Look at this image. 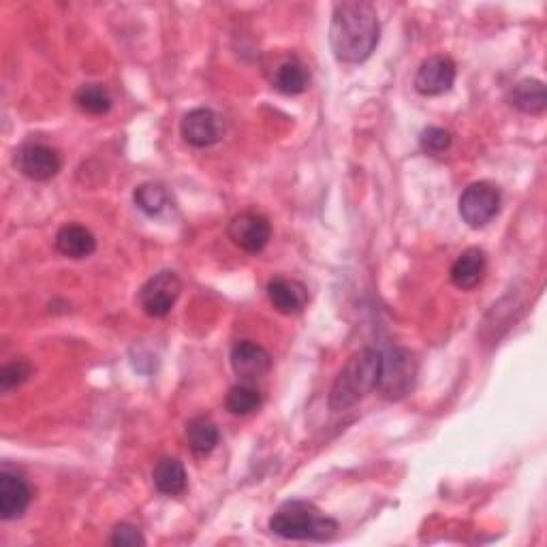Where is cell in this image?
<instances>
[{
  "instance_id": "3",
  "label": "cell",
  "mask_w": 547,
  "mask_h": 547,
  "mask_svg": "<svg viewBox=\"0 0 547 547\" xmlns=\"http://www.w3.org/2000/svg\"><path fill=\"white\" fill-rule=\"evenodd\" d=\"M270 530L289 541H330L338 533V522L306 500H289L270 518Z\"/></svg>"
},
{
  "instance_id": "25",
  "label": "cell",
  "mask_w": 547,
  "mask_h": 547,
  "mask_svg": "<svg viewBox=\"0 0 547 547\" xmlns=\"http://www.w3.org/2000/svg\"><path fill=\"white\" fill-rule=\"evenodd\" d=\"M109 543L116 545V547H137V545L142 547V545H146V539L142 533H139V528H135L131 524H118L114 528Z\"/></svg>"
},
{
  "instance_id": "2",
  "label": "cell",
  "mask_w": 547,
  "mask_h": 547,
  "mask_svg": "<svg viewBox=\"0 0 547 547\" xmlns=\"http://www.w3.org/2000/svg\"><path fill=\"white\" fill-rule=\"evenodd\" d=\"M381 379V351L374 347L359 349L353 353L345 368L338 372V377L330 389V409L347 411L359 400H364L374 389H379Z\"/></svg>"
},
{
  "instance_id": "17",
  "label": "cell",
  "mask_w": 547,
  "mask_h": 547,
  "mask_svg": "<svg viewBox=\"0 0 547 547\" xmlns=\"http://www.w3.org/2000/svg\"><path fill=\"white\" fill-rule=\"evenodd\" d=\"M308 84H310V73L300 58H287L276 67L274 88L278 92H283V95L287 97L302 95V92H306Z\"/></svg>"
},
{
  "instance_id": "19",
  "label": "cell",
  "mask_w": 547,
  "mask_h": 547,
  "mask_svg": "<svg viewBox=\"0 0 547 547\" xmlns=\"http://www.w3.org/2000/svg\"><path fill=\"white\" fill-rule=\"evenodd\" d=\"M186 441H189L191 451L197 456H208L221 441V432H218V426L210 417L199 415L186 424Z\"/></svg>"
},
{
  "instance_id": "16",
  "label": "cell",
  "mask_w": 547,
  "mask_h": 547,
  "mask_svg": "<svg viewBox=\"0 0 547 547\" xmlns=\"http://www.w3.org/2000/svg\"><path fill=\"white\" fill-rule=\"evenodd\" d=\"M154 488L165 496H180L189 488L184 464L178 458H161L152 468Z\"/></svg>"
},
{
  "instance_id": "14",
  "label": "cell",
  "mask_w": 547,
  "mask_h": 547,
  "mask_svg": "<svg viewBox=\"0 0 547 547\" xmlns=\"http://www.w3.org/2000/svg\"><path fill=\"white\" fill-rule=\"evenodd\" d=\"M488 270V257L481 248H466L464 253L456 259V263L451 265L449 278L453 287H458L462 291H471L475 289L483 276H486Z\"/></svg>"
},
{
  "instance_id": "24",
  "label": "cell",
  "mask_w": 547,
  "mask_h": 547,
  "mask_svg": "<svg viewBox=\"0 0 547 547\" xmlns=\"http://www.w3.org/2000/svg\"><path fill=\"white\" fill-rule=\"evenodd\" d=\"M451 142H453L451 133L441 129V127H428V129L421 131V135H419L421 150H424L430 156L445 154L451 148Z\"/></svg>"
},
{
  "instance_id": "15",
  "label": "cell",
  "mask_w": 547,
  "mask_h": 547,
  "mask_svg": "<svg viewBox=\"0 0 547 547\" xmlns=\"http://www.w3.org/2000/svg\"><path fill=\"white\" fill-rule=\"evenodd\" d=\"M56 248L60 255H65L69 259H86L97 250V238L88 227L69 223L58 229Z\"/></svg>"
},
{
  "instance_id": "23",
  "label": "cell",
  "mask_w": 547,
  "mask_h": 547,
  "mask_svg": "<svg viewBox=\"0 0 547 547\" xmlns=\"http://www.w3.org/2000/svg\"><path fill=\"white\" fill-rule=\"evenodd\" d=\"M30 374H33V366H30L26 359H15V362L3 366L0 370V389L3 392H11V389L24 385Z\"/></svg>"
},
{
  "instance_id": "22",
  "label": "cell",
  "mask_w": 547,
  "mask_h": 547,
  "mask_svg": "<svg viewBox=\"0 0 547 547\" xmlns=\"http://www.w3.org/2000/svg\"><path fill=\"white\" fill-rule=\"evenodd\" d=\"M133 199H135V206L142 210L146 216H159L169 203V195L165 191V186L156 184V182L139 184L133 193Z\"/></svg>"
},
{
  "instance_id": "13",
  "label": "cell",
  "mask_w": 547,
  "mask_h": 547,
  "mask_svg": "<svg viewBox=\"0 0 547 547\" xmlns=\"http://www.w3.org/2000/svg\"><path fill=\"white\" fill-rule=\"evenodd\" d=\"M268 298L280 315H300L308 304V289L295 278L274 276L268 283Z\"/></svg>"
},
{
  "instance_id": "5",
  "label": "cell",
  "mask_w": 547,
  "mask_h": 547,
  "mask_svg": "<svg viewBox=\"0 0 547 547\" xmlns=\"http://www.w3.org/2000/svg\"><path fill=\"white\" fill-rule=\"evenodd\" d=\"M458 210H460L462 221L468 227L473 229L486 227L500 212V193L490 182H473L471 186H466L464 189L458 203Z\"/></svg>"
},
{
  "instance_id": "9",
  "label": "cell",
  "mask_w": 547,
  "mask_h": 547,
  "mask_svg": "<svg viewBox=\"0 0 547 547\" xmlns=\"http://www.w3.org/2000/svg\"><path fill=\"white\" fill-rule=\"evenodd\" d=\"M180 133L184 142L193 148H212L223 139L225 122L214 109L197 107L182 118Z\"/></svg>"
},
{
  "instance_id": "4",
  "label": "cell",
  "mask_w": 547,
  "mask_h": 547,
  "mask_svg": "<svg viewBox=\"0 0 547 547\" xmlns=\"http://www.w3.org/2000/svg\"><path fill=\"white\" fill-rule=\"evenodd\" d=\"M415 374L417 362L409 351L400 347H389L387 351H381L379 392L385 398L400 400L406 394H411L415 385Z\"/></svg>"
},
{
  "instance_id": "18",
  "label": "cell",
  "mask_w": 547,
  "mask_h": 547,
  "mask_svg": "<svg viewBox=\"0 0 547 547\" xmlns=\"http://www.w3.org/2000/svg\"><path fill=\"white\" fill-rule=\"evenodd\" d=\"M511 107L518 109L522 114L528 116H539L545 112L547 107V95H545V86L539 80H522L511 88L509 95Z\"/></svg>"
},
{
  "instance_id": "21",
  "label": "cell",
  "mask_w": 547,
  "mask_h": 547,
  "mask_svg": "<svg viewBox=\"0 0 547 547\" xmlns=\"http://www.w3.org/2000/svg\"><path fill=\"white\" fill-rule=\"evenodd\" d=\"M77 109L88 116H105L112 109V95L101 84H84L77 88L73 97Z\"/></svg>"
},
{
  "instance_id": "20",
  "label": "cell",
  "mask_w": 547,
  "mask_h": 547,
  "mask_svg": "<svg viewBox=\"0 0 547 547\" xmlns=\"http://www.w3.org/2000/svg\"><path fill=\"white\" fill-rule=\"evenodd\" d=\"M261 404H263L261 392L250 383L233 385L225 398L227 411L236 417H246V415L257 413L261 409Z\"/></svg>"
},
{
  "instance_id": "7",
  "label": "cell",
  "mask_w": 547,
  "mask_h": 547,
  "mask_svg": "<svg viewBox=\"0 0 547 547\" xmlns=\"http://www.w3.org/2000/svg\"><path fill=\"white\" fill-rule=\"evenodd\" d=\"M13 165L33 182H48L60 174V154L56 148L39 142H28L13 154Z\"/></svg>"
},
{
  "instance_id": "12",
  "label": "cell",
  "mask_w": 547,
  "mask_h": 547,
  "mask_svg": "<svg viewBox=\"0 0 547 547\" xmlns=\"http://www.w3.org/2000/svg\"><path fill=\"white\" fill-rule=\"evenodd\" d=\"M30 500H33V490L22 475L13 471L0 473V520L11 522L22 518L30 507Z\"/></svg>"
},
{
  "instance_id": "6",
  "label": "cell",
  "mask_w": 547,
  "mask_h": 547,
  "mask_svg": "<svg viewBox=\"0 0 547 547\" xmlns=\"http://www.w3.org/2000/svg\"><path fill=\"white\" fill-rule=\"evenodd\" d=\"M182 293V280L176 272L163 270L152 276L148 283L139 289V304L152 319L167 317L171 308L176 306Z\"/></svg>"
},
{
  "instance_id": "10",
  "label": "cell",
  "mask_w": 547,
  "mask_h": 547,
  "mask_svg": "<svg viewBox=\"0 0 547 547\" xmlns=\"http://www.w3.org/2000/svg\"><path fill=\"white\" fill-rule=\"evenodd\" d=\"M458 67L449 56L436 54L421 62L415 73V90L424 97H441L456 84Z\"/></svg>"
},
{
  "instance_id": "1",
  "label": "cell",
  "mask_w": 547,
  "mask_h": 547,
  "mask_svg": "<svg viewBox=\"0 0 547 547\" xmlns=\"http://www.w3.org/2000/svg\"><path fill=\"white\" fill-rule=\"evenodd\" d=\"M381 39V22L377 9L364 0L338 3L330 22V45L336 60L345 65L366 62L377 50Z\"/></svg>"
},
{
  "instance_id": "11",
  "label": "cell",
  "mask_w": 547,
  "mask_h": 547,
  "mask_svg": "<svg viewBox=\"0 0 547 547\" xmlns=\"http://www.w3.org/2000/svg\"><path fill=\"white\" fill-rule=\"evenodd\" d=\"M231 368L244 383H253L272 368V355L253 340H240L231 349Z\"/></svg>"
},
{
  "instance_id": "8",
  "label": "cell",
  "mask_w": 547,
  "mask_h": 547,
  "mask_svg": "<svg viewBox=\"0 0 547 547\" xmlns=\"http://www.w3.org/2000/svg\"><path fill=\"white\" fill-rule=\"evenodd\" d=\"M227 236L240 250H244V253L257 255L270 244L272 225L268 221V216L257 212H240L231 218Z\"/></svg>"
}]
</instances>
